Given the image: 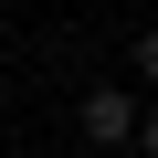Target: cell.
I'll return each instance as SVG.
<instances>
[{
	"mask_svg": "<svg viewBox=\"0 0 158 158\" xmlns=\"http://www.w3.org/2000/svg\"><path fill=\"white\" fill-rule=\"evenodd\" d=\"M74 137L106 148V158H127V137H137V95H127V85H85V95H74Z\"/></svg>",
	"mask_w": 158,
	"mask_h": 158,
	"instance_id": "1",
	"label": "cell"
},
{
	"mask_svg": "<svg viewBox=\"0 0 158 158\" xmlns=\"http://www.w3.org/2000/svg\"><path fill=\"white\" fill-rule=\"evenodd\" d=\"M127 158H158V95H137V137H127Z\"/></svg>",
	"mask_w": 158,
	"mask_h": 158,
	"instance_id": "2",
	"label": "cell"
},
{
	"mask_svg": "<svg viewBox=\"0 0 158 158\" xmlns=\"http://www.w3.org/2000/svg\"><path fill=\"white\" fill-rule=\"evenodd\" d=\"M127 63H137V74H148V95H158V21H148V32H137V42H127Z\"/></svg>",
	"mask_w": 158,
	"mask_h": 158,
	"instance_id": "3",
	"label": "cell"
},
{
	"mask_svg": "<svg viewBox=\"0 0 158 158\" xmlns=\"http://www.w3.org/2000/svg\"><path fill=\"white\" fill-rule=\"evenodd\" d=\"M0 32H11V0H0Z\"/></svg>",
	"mask_w": 158,
	"mask_h": 158,
	"instance_id": "4",
	"label": "cell"
}]
</instances>
